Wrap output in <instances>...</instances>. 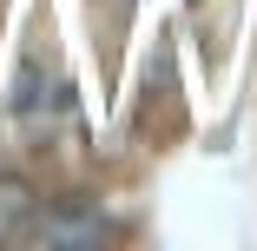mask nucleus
Wrapping results in <instances>:
<instances>
[{"instance_id":"nucleus-1","label":"nucleus","mask_w":257,"mask_h":251,"mask_svg":"<svg viewBox=\"0 0 257 251\" xmlns=\"http://www.w3.org/2000/svg\"><path fill=\"white\" fill-rule=\"evenodd\" d=\"M33 238L46 251H92L99 238H106V218H99L92 205H79V198H60L46 218H33Z\"/></svg>"},{"instance_id":"nucleus-2","label":"nucleus","mask_w":257,"mask_h":251,"mask_svg":"<svg viewBox=\"0 0 257 251\" xmlns=\"http://www.w3.org/2000/svg\"><path fill=\"white\" fill-rule=\"evenodd\" d=\"M27 212H33V185H27V179H0V231L20 225Z\"/></svg>"}]
</instances>
